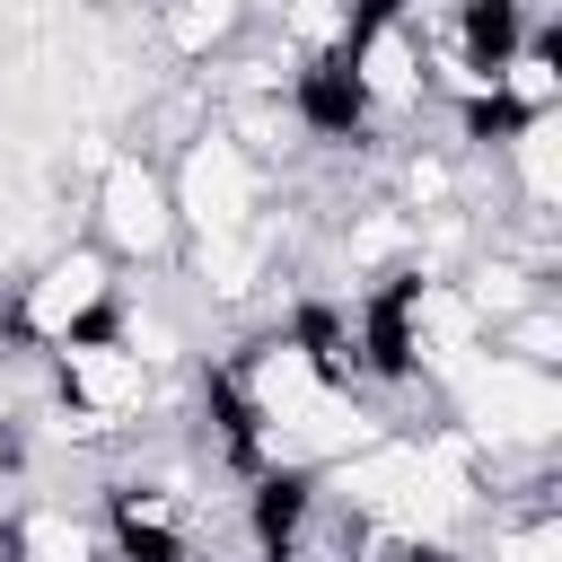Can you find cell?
Segmentation results:
<instances>
[{
	"label": "cell",
	"instance_id": "obj_1",
	"mask_svg": "<svg viewBox=\"0 0 562 562\" xmlns=\"http://www.w3.org/2000/svg\"><path fill=\"white\" fill-rule=\"evenodd\" d=\"M114 290H123L114 255H105V246H88V237H61V246H44V255H35V272H26V281H9L0 334H9V342H26V351H61V342H79V334H105V325H114Z\"/></svg>",
	"mask_w": 562,
	"mask_h": 562
},
{
	"label": "cell",
	"instance_id": "obj_2",
	"mask_svg": "<svg viewBox=\"0 0 562 562\" xmlns=\"http://www.w3.org/2000/svg\"><path fill=\"white\" fill-rule=\"evenodd\" d=\"M439 413L457 439L474 448H509V457H544L562 439V378L553 369H518L501 351H474L448 386H439Z\"/></svg>",
	"mask_w": 562,
	"mask_h": 562
},
{
	"label": "cell",
	"instance_id": "obj_3",
	"mask_svg": "<svg viewBox=\"0 0 562 562\" xmlns=\"http://www.w3.org/2000/svg\"><path fill=\"white\" fill-rule=\"evenodd\" d=\"M88 220H97L88 246H105L114 272H176V255H184L167 167L140 158V149H105V167H97V184H88Z\"/></svg>",
	"mask_w": 562,
	"mask_h": 562
},
{
	"label": "cell",
	"instance_id": "obj_4",
	"mask_svg": "<svg viewBox=\"0 0 562 562\" xmlns=\"http://www.w3.org/2000/svg\"><path fill=\"white\" fill-rule=\"evenodd\" d=\"M167 193H176V228H184V246L255 237V228H263V211H272V184L237 158V140H228L220 123L167 158Z\"/></svg>",
	"mask_w": 562,
	"mask_h": 562
},
{
	"label": "cell",
	"instance_id": "obj_5",
	"mask_svg": "<svg viewBox=\"0 0 562 562\" xmlns=\"http://www.w3.org/2000/svg\"><path fill=\"white\" fill-rule=\"evenodd\" d=\"M53 395L79 404V413H97V422H114V430L132 439L140 413H149V395H158V369L105 325V334H79V342L53 351Z\"/></svg>",
	"mask_w": 562,
	"mask_h": 562
},
{
	"label": "cell",
	"instance_id": "obj_6",
	"mask_svg": "<svg viewBox=\"0 0 562 562\" xmlns=\"http://www.w3.org/2000/svg\"><path fill=\"white\" fill-rule=\"evenodd\" d=\"M0 553L9 562H105V527L88 501H9Z\"/></svg>",
	"mask_w": 562,
	"mask_h": 562
},
{
	"label": "cell",
	"instance_id": "obj_7",
	"mask_svg": "<svg viewBox=\"0 0 562 562\" xmlns=\"http://www.w3.org/2000/svg\"><path fill=\"white\" fill-rule=\"evenodd\" d=\"M255 9H263V0H158V44L202 70V61H220V53L255 26Z\"/></svg>",
	"mask_w": 562,
	"mask_h": 562
},
{
	"label": "cell",
	"instance_id": "obj_8",
	"mask_svg": "<svg viewBox=\"0 0 562 562\" xmlns=\"http://www.w3.org/2000/svg\"><path fill=\"white\" fill-rule=\"evenodd\" d=\"M492 97H501V114H509V123L562 114V44H553V26H536V35L492 70Z\"/></svg>",
	"mask_w": 562,
	"mask_h": 562
},
{
	"label": "cell",
	"instance_id": "obj_9",
	"mask_svg": "<svg viewBox=\"0 0 562 562\" xmlns=\"http://www.w3.org/2000/svg\"><path fill=\"white\" fill-rule=\"evenodd\" d=\"M483 351H501V360H518V369H553V378H562V299H527L518 316H501V325L483 334Z\"/></svg>",
	"mask_w": 562,
	"mask_h": 562
},
{
	"label": "cell",
	"instance_id": "obj_10",
	"mask_svg": "<svg viewBox=\"0 0 562 562\" xmlns=\"http://www.w3.org/2000/svg\"><path fill=\"white\" fill-rule=\"evenodd\" d=\"M474 562H562V509L483 518V553H474Z\"/></svg>",
	"mask_w": 562,
	"mask_h": 562
},
{
	"label": "cell",
	"instance_id": "obj_11",
	"mask_svg": "<svg viewBox=\"0 0 562 562\" xmlns=\"http://www.w3.org/2000/svg\"><path fill=\"white\" fill-rule=\"evenodd\" d=\"M18 465H26V439H18V430H0V509H9V483H18Z\"/></svg>",
	"mask_w": 562,
	"mask_h": 562
},
{
	"label": "cell",
	"instance_id": "obj_12",
	"mask_svg": "<svg viewBox=\"0 0 562 562\" xmlns=\"http://www.w3.org/2000/svg\"><path fill=\"white\" fill-rule=\"evenodd\" d=\"M79 9H132V0H79Z\"/></svg>",
	"mask_w": 562,
	"mask_h": 562
}]
</instances>
